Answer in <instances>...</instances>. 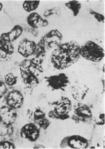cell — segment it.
<instances>
[{
	"instance_id": "1",
	"label": "cell",
	"mask_w": 105,
	"mask_h": 149,
	"mask_svg": "<svg viewBox=\"0 0 105 149\" xmlns=\"http://www.w3.org/2000/svg\"><path fill=\"white\" fill-rule=\"evenodd\" d=\"M80 49V46L75 40L61 44L51 53V62L56 69L67 68L79 59Z\"/></svg>"
},
{
	"instance_id": "2",
	"label": "cell",
	"mask_w": 105,
	"mask_h": 149,
	"mask_svg": "<svg viewBox=\"0 0 105 149\" xmlns=\"http://www.w3.org/2000/svg\"><path fill=\"white\" fill-rule=\"evenodd\" d=\"M62 34L57 29L51 30L41 38L36 44L34 55L36 58H43L46 52L56 48L62 43Z\"/></svg>"
},
{
	"instance_id": "3",
	"label": "cell",
	"mask_w": 105,
	"mask_h": 149,
	"mask_svg": "<svg viewBox=\"0 0 105 149\" xmlns=\"http://www.w3.org/2000/svg\"><path fill=\"white\" fill-rule=\"evenodd\" d=\"M49 105L53 106V110L48 113L49 118L62 120L69 118V113L71 111L72 105L69 98L62 97L57 101L49 103Z\"/></svg>"
},
{
	"instance_id": "4",
	"label": "cell",
	"mask_w": 105,
	"mask_h": 149,
	"mask_svg": "<svg viewBox=\"0 0 105 149\" xmlns=\"http://www.w3.org/2000/svg\"><path fill=\"white\" fill-rule=\"evenodd\" d=\"M80 54L84 58L93 62L100 61L105 56L104 49L91 40L86 41L80 47Z\"/></svg>"
},
{
	"instance_id": "5",
	"label": "cell",
	"mask_w": 105,
	"mask_h": 149,
	"mask_svg": "<svg viewBox=\"0 0 105 149\" xmlns=\"http://www.w3.org/2000/svg\"><path fill=\"white\" fill-rule=\"evenodd\" d=\"M30 60H25L20 65L21 77L23 83L31 88H36L39 84V81L35 74V70L31 69Z\"/></svg>"
},
{
	"instance_id": "6",
	"label": "cell",
	"mask_w": 105,
	"mask_h": 149,
	"mask_svg": "<svg viewBox=\"0 0 105 149\" xmlns=\"http://www.w3.org/2000/svg\"><path fill=\"white\" fill-rule=\"evenodd\" d=\"M73 110L70 118L76 123H88L92 120L91 110L89 106L81 103H78L73 106Z\"/></svg>"
},
{
	"instance_id": "7",
	"label": "cell",
	"mask_w": 105,
	"mask_h": 149,
	"mask_svg": "<svg viewBox=\"0 0 105 149\" xmlns=\"http://www.w3.org/2000/svg\"><path fill=\"white\" fill-rule=\"evenodd\" d=\"M89 146V142L83 136L77 135L65 137L60 143L62 148L86 149Z\"/></svg>"
},
{
	"instance_id": "8",
	"label": "cell",
	"mask_w": 105,
	"mask_h": 149,
	"mask_svg": "<svg viewBox=\"0 0 105 149\" xmlns=\"http://www.w3.org/2000/svg\"><path fill=\"white\" fill-rule=\"evenodd\" d=\"M45 78L47 86L53 91H63L70 82L69 77L64 73L47 77Z\"/></svg>"
},
{
	"instance_id": "9",
	"label": "cell",
	"mask_w": 105,
	"mask_h": 149,
	"mask_svg": "<svg viewBox=\"0 0 105 149\" xmlns=\"http://www.w3.org/2000/svg\"><path fill=\"white\" fill-rule=\"evenodd\" d=\"M16 110L8 106H3L0 108V122L7 127L12 126L16 120Z\"/></svg>"
},
{
	"instance_id": "10",
	"label": "cell",
	"mask_w": 105,
	"mask_h": 149,
	"mask_svg": "<svg viewBox=\"0 0 105 149\" xmlns=\"http://www.w3.org/2000/svg\"><path fill=\"white\" fill-rule=\"evenodd\" d=\"M20 134L23 138L30 142H35L39 138L40 130L35 123L30 122L22 127Z\"/></svg>"
},
{
	"instance_id": "11",
	"label": "cell",
	"mask_w": 105,
	"mask_h": 149,
	"mask_svg": "<svg viewBox=\"0 0 105 149\" xmlns=\"http://www.w3.org/2000/svg\"><path fill=\"white\" fill-rule=\"evenodd\" d=\"M5 100L7 105L16 110L20 109L22 106L24 97L20 91L13 90L7 93Z\"/></svg>"
},
{
	"instance_id": "12",
	"label": "cell",
	"mask_w": 105,
	"mask_h": 149,
	"mask_svg": "<svg viewBox=\"0 0 105 149\" xmlns=\"http://www.w3.org/2000/svg\"><path fill=\"white\" fill-rule=\"evenodd\" d=\"M36 49V44L35 41L25 38L19 43L17 52L23 57L27 58L34 55Z\"/></svg>"
},
{
	"instance_id": "13",
	"label": "cell",
	"mask_w": 105,
	"mask_h": 149,
	"mask_svg": "<svg viewBox=\"0 0 105 149\" xmlns=\"http://www.w3.org/2000/svg\"><path fill=\"white\" fill-rule=\"evenodd\" d=\"M33 123L39 129L46 130L51 124L50 121L45 116V113L39 108H36L33 113Z\"/></svg>"
},
{
	"instance_id": "14",
	"label": "cell",
	"mask_w": 105,
	"mask_h": 149,
	"mask_svg": "<svg viewBox=\"0 0 105 149\" xmlns=\"http://www.w3.org/2000/svg\"><path fill=\"white\" fill-rule=\"evenodd\" d=\"M89 90V87L87 85L78 83L72 87L71 94L76 101L81 102L85 97Z\"/></svg>"
},
{
	"instance_id": "15",
	"label": "cell",
	"mask_w": 105,
	"mask_h": 149,
	"mask_svg": "<svg viewBox=\"0 0 105 149\" xmlns=\"http://www.w3.org/2000/svg\"><path fill=\"white\" fill-rule=\"evenodd\" d=\"M23 31V29L22 26L15 25L9 31L2 33L0 36V39L4 42L12 43L21 35Z\"/></svg>"
},
{
	"instance_id": "16",
	"label": "cell",
	"mask_w": 105,
	"mask_h": 149,
	"mask_svg": "<svg viewBox=\"0 0 105 149\" xmlns=\"http://www.w3.org/2000/svg\"><path fill=\"white\" fill-rule=\"evenodd\" d=\"M27 22L29 26L36 29L46 27L49 24L48 21L43 19L36 12H33L29 15L27 17Z\"/></svg>"
},
{
	"instance_id": "17",
	"label": "cell",
	"mask_w": 105,
	"mask_h": 149,
	"mask_svg": "<svg viewBox=\"0 0 105 149\" xmlns=\"http://www.w3.org/2000/svg\"><path fill=\"white\" fill-rule=\"evenodd\" d=\"M65 5L73 12V16L76 17L79 13L81 8V4L78 1H71L66 3Z\"/></svg>"
},
{
	"instance_id": "18",
	"label": "cell",
	"mask_w": 105,
	"mask_h": 149,
	"mask_svg": "<svg viewBox=\"0 0 105 149\" xmlns=\"http://www.w3.org/2000/svg\"><path fill=\"white\" fill-rule=\"evenodd\" d=\"M0 50L11 56L14 52V47L12 43L4 42L0 39Z\"/></svg>"
},
{
	"instance_id": "19",
	"label": "cell",
	"mask_w": 105,
	"mask_h": 149,
	"mask_svg": "<svg viewBox=\"0 0 105 149\" xmlns=\"http://www.w3.org/2000/svg\"><path fill=\"white\" fill-rule=\"evenodd\" d=\"M39 3V1H25L23 4V7L27 12H30L36 10Z\"/></svg>"
},
{
	"instance_id": "20",
	"label": "cell",
	"mask_w": 105,
	"mask_h": 149,
	"mask_svg": "<svg viewBox=\"0 0 105 149\" xmlns=\"http://www.w3.org/2000/svg\"><path fill=\"white\" fill-rule=\"evenodd\" d=\"M18 80V77L14 75L12 73L7 74L4 76V83L9 87H12L16 84Z\"/></svg>"
},
{
	"instance_id": "21",
	"label": "cell",
	"mask_w": 105,
	"mask_h": 149,
	"mask_svg": "<svg viewBox=\"0 0 105 149\" xmlns=\"http://www.w3.org/2000/svg\"><path fill=\"white\" fill-rule=\"evenodd\" d=\"M61 10L60 8L58 7H54L49 9L45 10L43 15L45 17H48L52 15H55L56 17H59L61 15Z\"/></svg>"
},
{
	"instance_id": "22",
	"label": "cell",
	"mask_w": 105,
	"mask_h": 149,
	"mask_svg": "<svg viewBox=\"0 0 105 149\" xmlns=\"http://www.w3.org/2000/svg\"><path fill=\"white\" fill-rule=\"evenodd\" d=\"M90 14L94 17L96 20L100 23H105V17L103 15L96 12L94 10H90Z\"/></svg>"
},
{
	"instance_id": "23",
	"label": "cell",
	"mask_w": 105,
	"mask_h": 149,
	"mask_svg": "<svg viewBox=\"0 0 105 149\" xmlns=\"http://www.w3.org/2000/svg\"><path fill=\"white\" fill-rule=\"evenodd\" d=\"M14 144L9 141H5L0 142V149H15Z\"/></svg>"
},
{
	"instance_id": "24",
	"label": "cell",
	"mask_w": 105,
	"mask_h": 149,
	"mask_svg": "<svg viewBox=\"0 0 105 149\" xmlns=\"http://www.w3.org/2000/svg\"><path fill=\"white\" fill-rule=\"evenodd\" d=\"M7 92L8 88L7 85L3 81H0V99L5 96L7 94Z\"/></svg>"
},
{
	"instance_id": "25",
	"label": "cell",
	"mask_w": 105,
	"mask_h": 149,
	"mask_svg": "<svg viewBox=\"0 0 105 149\" xmlns=\"http://www.w3.org/2000/svg\"><path fill=\"white\" fill-rule=\"evenodd\" d=\"M25 31L31 34H33L35 37H37L39 35V32L34 28H32L30 26H27L25 28Z\"/></svg>"
},
{
	"instance_id": "26",
	"label": "cell",
	"mask_w": 105,
	"mask_h": 149,
	"mask_svg": "<svg viewBox=\"0 0 105 149\" xmlns=\"http://www.w3.org/2000/svg\"><path fill=\"white\" fill-rule=\"evenodd\" d=\"M11 56L7 54L6 53L0 50V61H7L10 60Z\"/></svg>"
},
{
	"instance_id": "27",
	"label": "cell",
	"mask_w": 105,
	"mask_h": 149,
	"mask_svg": "<svg viewBox=\"0 0 105 149\" xmlns=\"http://www.w3.org/2000/svg\"><path fill=\"white\" fill-rule=\"evenodd\" d=\"M27 116L28 120L30 122L33 123V112L30 109H28L27 113Z\"/></svg>"
},
{
	"instance_id": "28",
	"label": "cell",
	"mask_w": 105,
	"mask_h": 149,
	"mask_svg": "<svg viewBox=\"0 0 105 149\" xmlns=\"http://www.w3.org/2000/svg\"><path fill=\"white\" fill-rule=\"evenodd\" d=\"M3 8V4L1 3L0 2V12L2 10Z\"/></svg>"
},
{
	"instance_id": "29",
	"label": "cell",
	"mask_w": 105,
	"mask_h": 149,
	"mask_svg": "<svg viewBox=\"0 0 105 149\" xmlns=\"http://www.w3.org/2000/svg\"><path fill=\"white\" fill-rule=\"evenodd\" d=\"M105 65H104V67L103 68V72H105Z\"/></svg>"
}]
</instances>
